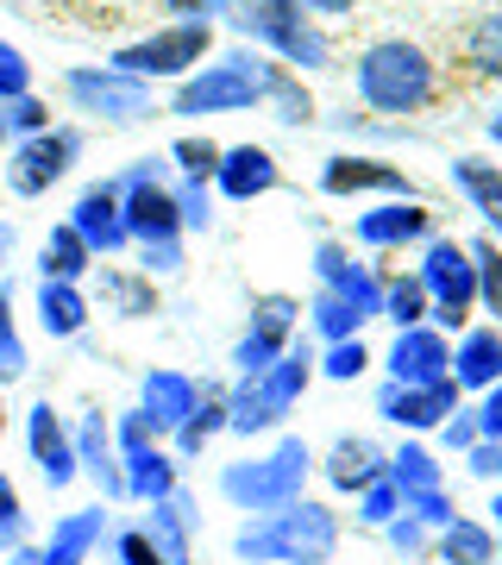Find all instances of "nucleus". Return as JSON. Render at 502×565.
<instances>
[{
	"instance_id": "obj_1",
	"label": "nucleus",
	"mask_w": 502,
	"mask_h": 565,
	"mask_svg": "<svg viewBox=\"0 0 502 565\" xmlns=\"http://www.w3.org/2000/svg\"><path fill=\"white\" fill-rule=\"evenodd\" d=\"M233 553L245 565H327L340 553V515L327 503L296 497V503L270 509L258 522H245L233 534Z\"/></svg>"
},
{
	"instance_id": "obj_2",
	"label": "nucleus",
	"mask_w": 502,
	"mask_h": 565,
	"mask_svg": "<svg viewBox=\"0 0 502 565\" xmlns=\"http://www.w3.org/2000/svg\"><path fill=\"white\" fill-rule=\"evenodd\" d=\"M352 82H359V102L371 107V114H421L427 102H434V88H440V70H434V57H427L415 39H377L359 51V70H352Z\"/></svg>"
},
{
	"instance_id": "obj_3",
	"label": "nucleus",
	"mask_w": 502,
	"mask_h": 565,
	"mask_svg": "<svg viewBox=\"0 0 502 565\" xmlns=\"http://www.w3.org/2000/svg\"><path fill=\"white\" fill-rule=\"evenodd\" d=\"M277 76L282 63H270L264 51H226V57L201 63L195 76H182L170 114H189V120H201V114H245V107L270 102Z\"/></svg>"
},
{
	"instance_id": "obj_4",
	"label": "nucleus",
	"mask_w": 502,
	"mask_h": 565,
	"mask_svg": "<svg viewBox=\"0 0 502 565\" xmlns=\"http://www.w3.org/2000/svg\"><path fill=\"white\" fill-rule=\"evenodd\" d=\"M226 20H233V32L252 44H264V51H277L282 70H327L333 63V44H327V32L314 25V13H301L296 0H233L226 7Z\"/></svg>"
},
{
	"instance_id": "obj_5",
	"label": "nucleus",
	"mask_w": 502,
	"mask_h": 565,
	"mask_svg": "<svg viewBox=\"0 0 502 565\" xmlns=\"http://www.w3.org/2000/svg\"><path fill=\"white\" fill-rule=\"evenodd\" d=\"M308 384H314V345H289L264 377H239L226 390V427L233 434H270L301 403Z\"/></svg>"
},
{
	"instance_id": "obj_6",
	"label": "nucleus",
	"mask_w": 502,
	"mask_h": 565,
	"mask_svg": "<svg viewBox=\"0 0 502 565\" xmlns=\"http://www.w3.org/2000/svg\"><path fill=\"white\" fill-rule=\"evenodd\" d=\"M308 471H314V452L308 440H277V452H264V459H239L221 471V497L245 515H270V509L296 503L301 484H308Z\"/></svg>"
},
{
	"instance_id": "obj_7",
	"label": "nucleus",
	"mask_w": 502,
	"mask_h": 565,
	"mask_svg": "<svg viewBox=\"0 0 502 565\" xmlns=\"http://www.w3.org/2000/svg\"><path fill=\"white\" fill-rule=\"evenodd\" d=\"M421 289H427V327H440V333H464L471 315H478V270H471V252L459 239H427L421 252Z\"/></svg>"
},
{
	"instance_id": "obj_8",
	"label": "nucleus",
	"mask_w": 502,
	"mask_h": 565,
	"mask_svg": "<svg viewBox=\"0 0 502 565\" xmlns=\"http://www.w3.org/2000/svg\"><path fill=\"white\" fill-rule=\"evenodd\" d=\"M120 189V214H126V239L139 252H163V245H182V214H177V195L163 182V163L158 158H139L126 177H114Z\"/></svg>"
},
{
	"instance_id": "obj_9",
	"label": "nucleus",
	"mask_w": 502,
	"mask_h": 565,
	"mask_svg": "<svg viewBox=\"0 0 502 565\" xmlns=\"http://www.w3.org/2000/svg\"><path fill=\"white\" fill-rule=\"evenodd\" d=\"M207 44H214V25L177 20V25H163V32H151V39L114 51L107 70H120V76H132V82H182V76H195L201 70Z\"/></svg>"
},
{
	"instance_id": "obj_10",
	"label": "nucleus",
	"mask_w": 502,
	"mask_h": 565,
	"mask_svg": "<svg viewBox=\"0 0 502 565\" xmlns=\"http://www.w3.org/2000/svg\"><path fill=\"white\" fill-rule=\"evenodd\" d=\"M76 158H82L76 126H44V132H32V139H20L7 151V189H13V195H44L51 182L70 177Z\"/></svg>"
},
{
	"instance_id": "obj_11",
	"label": "nucleus",
	"mask_w": 502,
	"mask_h": 565,
	"mask_svg": "<svg viewBox=\"0 0 502 565\" xmlns=\"http://www.w3.org/2000/svg\"><path fill=\"white\" fill-rule=\"evenodd\" d=\"M296 321H301L296 296H258V302H252L245 340L233 345V371H239V377H264V371L296 345Z\"/></svg>"
},
{
	"instance_id": "obj_12",
	"label": "nucleus",
	"mask_w": 502,
	"mask_h": 565,
	"mask_svg": "<svg viewBox=\"0 0 502 565\" xmlns=\"http://www.w3.org/2000/svg\"><path fill=\"white\" fill-rule=\"evenodd\" d=\"M63 95L82 107V114H107V120H151L158 114V102H151V88L132 76H120V70H70L63 76Z\"/></svg>"
},
{
	"instance_id": "obj_13",
	"label": "nucleus",
	"mask_w": 502,
	"mask_h": 565,
	"mask_svg": "<svg viewBox=\"0 0 502 565\" xmlns=\"http://www.w3.org/2000/svg\"><path fill=\"white\" fill-rule=\"evenodd\" d=\"M314 282H321L327 296H340V302L352 308L364 327L377 321L383 277H377L364 258H352V245H340V239H321V245H314Z\"/></svg>"
},
{
	"instance_id": "obj_14",
	"label": "nucleus",
	"mask_w": 502,
	"mask_h": 565,
	"mask_svg": "<svg viewBox=\"0 0 502 565\" xmlns=\"http://www.w3.org/2000/svg\"><path fill=\"white\" fill-rule=\"evenodd\" d=\"M464 390L452 384V377H440V384H383L377 390V415L389 427H402V434H434V427L459 408Z\"/></svg>"
},
{
	"instance_id": "obj_15",
	"label": "nucleus",
	"mask_w": 502,
	"mask_h": 565,
	"mask_svg": "<svg viewBox=\"0 0 502 565\" xmlns=\"http://www.w3.org/2000/svg\"><path fill=\"white\" fill-rule=\"evenodd\" d=\"M383 364H389V384H440V377H452V340L427 321L402 327Z\"/></svg>"
},
{
	"instance_id": "obj_16",
	"label": "nucleus",
	"mask_w": 502,
	"mask_h": 565,
	"mask_svg": "<svg viewBox=\"0 0 502 565\" xmlns=\"http://www.w3.org/2000/svg\"><path fill=\"white\" fill-rule=\"evenodd\" d=\"M70 226H76V239L95 252V258H114L126 239V214H120V189L114 182H88L76 195V207H70Z\"/></svg>"
},
{
	"instance_id": "obj_17",
	"label": "nucleus",
	"mask_w": 502,
	"mask_h": 565,
	"mask_svg": "<svg viewBox=\"0 0 502 565\" xmlns=\"http://www.w3.org/2000/svg\"><path fill=\"white\" fill-rule=\"evenodd\" d=\"M359 245L364 252H402V245H427L434 239V207L427 202H383L371 214H359Z\"/></svg>"
},
{
	"instance_id": "obj_18",
	"label": "nucleus",
	"mask_w": 502,
	"mask_h": 565,
	"mask_svg": "<svg viewBox=\"0 0 502 565\" xmlns=\"http://www.w3.org/2000/svg\"><path fill=\"white\" fill-rule=\"evenodd\" d=\"M321 189L327 195H396V202H415L408 170L402 163H383V158H327Z\"/></svg>"
},
{
	"instance_id": "obj_19",
	"label": "nucleus",
	"mask_w": 502,
	"mask_h": 565,
	"mask_svg": "<svg viewBox=\"0 0 502 565\" xmlns=\"http://www.w3.org/2000/svg\"><path fill=\"white\" fill-rule=\"evenodd\" d=\"M214 189H221L226 202H258V195L282 189V163L264 145H226L221 170H214Z\"/></svg>"
},
{
	"instance_id": "obj_20",
	"label": "nucleus",
	"mask_w": 502,
	"mask_h": 565,
	"mask_svg": "<svg viewBox=\"0 0 502 565\" xmlns=\"http://www.w3.org/2000/svg\"><path fill=\"white\" fill-rule=\"evenodd\" d=\"M389 471V452H383L377 440H364V434H345V440L327 446V459H321V478L340 497H359V490H371Z\"/></svg>"
},
{
	"instance_id": "obj_21",
	"label": "nucleus",
	"mask_w": 502,
	"mask_h": 565,
	"mask_svg": "<svg viewBox=\"0 0 502 565\" xmlns=\"http://www.w3.org/2000/svg\"><path fill=\"white\" fill-rule=\"evenodd\" d=\"M25 440H32V459H39V471H44V484H51V490H63V484L82 471V465H76V434L63 427V415H57L51 403L32 408Z\"/></svg>"
},
{
	"instance_id": "obj_22",
	"label": "nucleus",
	"mask_w": 502,
	"mask_h": 565,
	"mask_svg": "<svg viewBox=\"0 0 502 565\" xmlns=\"http://www.w3.org/2000/svg\"><path fill=\"white\" fill-rule=\"evenodd\" d=\"M195 497H189V490H170V497H158V503H151V522H145V534H151V541H158V553H163V565H189L195 559V546H189V534H195Z\"/></svg>"
},
{
	"instance_id": "obj_23",
	"label": "nucleus",
	"mask_w": 502,
	"mask_h": 565,
	"mask_svg": "<svg viewBox=\"0 0 502 565\" xmlns=\"http://www.w3.org/2000/svg\"><path fill=\"white\" fill-rule=\"evenodd\" d=\"M452 384L459 390H490L502 384V327H464L452 345Z\"/></svg>"
},
{
	"instance_id": "obj_24",
	"label": "nucleus",
	"mask_w": 502,
	"mask_h": 565,
	"mask_svg": "<svg viewBox=\"0 0 502 565\" xmlns=\"http://www.w3.org/2000/svg\"><path fill=\"white\" fill-rule=\"evenodd\" d=\"M195 403H201V390H195V377H182V371H151L145 377V422L158 427V434H177L189 415H195Z\"/></svg>"
},
{
	"instance_id": "obj_25",
	"label": "nucleus",
	"mask_w": 502,
	"mask_h": 565,
	"mask_svg": "<svg viewBox=\"0 0 502 565\" xmlns=\"http://www.w3.org/2000/svg\"><path fill=\"white\" fill-rule=\"evenodd\" d=\"M452 182L464 189V202L478 207L490 221V239L502 245V163H483V158H452Z\"/></svg>"
},
{
	"instance_id": "obj_26",
	"label": "nucleus",
	"mask_w": 502,
	"mask_h": 565,
	"mask_svg": "<svg viewBox=\"0 0 502 565\" xmlns=\"http://www.w3.org/2000/svg\"><path fill=\"white\" fill-rule=\"evenodd\" d=\"M496 534H490V522H471V515H452V522L440 527V541H434V559L440 565H496Z\"/></svg>"
},
{
	"instance_id": "obj_27",
	"label": "nucleus",
	"mask_w": 502,
	"mask_h": 565,
	"mask_svg": "<svg viewBox=\"0 0 502 565\" xmlns=\"http://www.w3.org/2000/svg\"><path fill=\"white\" fill-rule=\"evenodd\" d=\"M39 327L51 340H76L88 327V296L76 282H39Z\"/></svg>"
},
{
	"instance_id": "obj_28",
	"label": "nucleus",
	"mask_w": 502,
	"mask_h": 565,
	"mask_svg": "<svg viewBox=\"0 0 502 565\" xmlns=\"http://www.w3.org/2000/svg\"><path fill=\"white\" fill-rule=\"evenodd\" d=\"M389 484H396V497H421V490H446V471L440 459L427 452L421 440H402L396 452H389V471H383Z\"/></svg>"
},
{
	"instance_id": "obj_29",
	"label": "nucleus",
	"mask_w": 502,
	"mask_h": 565,
	"mask_svg": "<svg viewBox=\"0 0 502 565\" xmlns=\"http://www.w3.org/2000/svg\"><path fill=\"white\" fill-rule=\"evenodd\" d=\"M126 497H145V503H158L177 490V459L163 452V446H139V452H126Z\"/></svg>"
},
{
	"instance_id": "obj_30",
	"label": "nucleus",
	"mask_w": 502,
	"mask_h": 565,
	"mask_svg": "<svg viewBox=\"0 0 502 565\" xmlns=\"http://www.w3.org/2000/svg\"><path fill=\"white\" fill-rule=\"evenodd\" d=\"M39 270H44V282H82L88 270H95V252L76 239V226L63 221V226H51V239H44Z\"/></svg>"
},
{
	"instance_id": "obj_31",
	"label": "nucleus",
	"mask_w": 502,
	"mask_h": 565,
	"mask_svg": "<svg viewBox=\"0 0 502 565\" xmlns=\"http://www.w3.org/2000/svg\"><path fill=\"white\" fill-rule=\"evenodd\" d=\"M100 302L126 321H145V315H158V282L145 270H100Z\"/></svg>"
},
{
	"instance_id": "obj_32",
	"label": "nucleus",
	"mask_w": 502,
	"mask_h": 565,
	"mask_svg": "<svg viewBox=\"0 0 502 565\" xmlns=\"http://www.w3.org/2000/svg\"><path fill=\"white\" fill-rule=\"evenodd\" d=\"M100 527H107V515H100V509H82V515L57 522V534H51V546H44L39 559L44 565H82L88 559V546L100 541Z\"/></svg>"
},
{
	"instance_id": "obj_33",
	"label": "nucleus",
	"mask_w": 502,
	"mask_h": 565,
	"mask_svg": "<svg viewBox=\"0 0 502 565\" xmlns=\"http://www.w3.org/2000/svg\"><path fill=\"white\" fill-rule=\"evenodd\" d=\"M377 321H396L402 327H421L427 321V289L415 270H402V277H383V308H377Z\"/></svg>"
},
{
	"instance_id": "obj_34",
	"label": "nucleus",
	"mask_w": 502,
	"mask_h": 565,
	"mask_svg": "<svg viewBox=\"0 0 502 565\" xmlns=\"http://www.w3.org/2000/svg\"><path fill=\"white\" fill-rule=\"evenodd\" d=\"M221 427H226V390H201L195 415H189V422L177 427V452H182V459H195L201 446L221 434Z\"/></svg>"
},
{
	"instance_id": "obj_35",
	"label": "nucleus",
	"mask_w": 502,
	"mask_h": 565,
	"mask_svg": "<svg viewBox=\"0 0 502 565\" xmlns=\"http://www.w3.org/2000/svg\"><path fill=\"white\" fill-rule=\"evenodd\" d=\"M471 270H478V308L502 327V245L496 239H471Z\"/></svg>"
},
{
	"instance_id": "obj_36",
	"label": "nucleus",
	"mask_w": 502,
	"mask_h": 565,
	"mask_svg": "<svg viewBox=\"0 0 502 565\" xmlns=\"http://www.w3.org/2000/svg\"><path fill=\"white\" fill-rule=\"evenodd\" d=\"M308 321H314V333H321L327 345H333V340H359V333H364L359 315H352L340 296H327V289H314V302H308Z\"/></svg>"
},
{
	"instance_id": "obj_37",
	"label": "nucleus",
	"mask_w": 502,
	"mask_h": 565,
	"mask_svg": "<svg viewBox=\"0 0 502 565\" xmlns=\"http://www.w3.org/2000/svg\"><path fill=\"white\" fill-rule=\"evenodd\" d=\"M464 57H471V70H478V76H502V7H496V13H483V20L471 25Z\"/></svg>"
},
{
	"instance_id": "obj_38",
	"label": "nucleus",
	"mask_w": 502,
	"mask_h": 565,
	"mask_svg": "<svg viewBox=\"0 0 502 565\" xmlns=\"http://www.w3.org/2000/svg\"><path fill=\"white\" fill-rule=\"evenodd\" d=\"M364 364H371V352H364V340H333L314 359V377H333V384H352V377H364Z\"/></svg>"
},
{
	"instance_id": "obj_39",
	"label": "nucleus",
	"mask_w": 502,
	"mask_h": 565,
	"mask_svg": "<svg viewBox=\"0 0 502 565\" xmlns=\"http://www.w3.org/2000/svg\"><path fill=\"white\" fill-rule=\"evenodd\" d=\"M170 195H177V214H182V233H207L214 226V195H207V182H170Z\"/></svg>"
},
{
	"instance_id": "obj_40",
	"label": "nucleus",
	"mask_w": 502,
	"mask_h": 565,
	"mask_svg": "<svg viewBox=\"0 0 502 565\" xmlns=\"http://www.w3.org/2000/svg\"><path fill=\"white\" fill-rule=\"evenodd\" d=\"M270 102H277V120L282 126H308V120H314V102H308V88H301L296 70H282V76L270 82Z\"/></svg>"
},
{
	"instance_id": "obj_41",
	"label": "nucleus",
	"mask_w": 502,
	"mask_h": 565,
	"mask_svg": "<svg viewBox=\"0 0 502 565\" xmlns=\"http://www.w3.org/2000/svg\"><path fill=\"white\" fill-rule=\"evenodd\" d=\"M170 158H177V170L189 182H214V170H221V145L214 139H177L170 145Z\"/></svg>"
},
{
	"instance_id": "obj_42",
	"label": "nucleus",
	"mask_w": 502,
	"mask_h": 565,
	"mask_svg": "<svg viewBox=\"0 0 502 565\" xmlns=\"http://www.w3.org/2000/svg\"><path fill=\"white\" fill-rule=\"evenodd\" d=\"M7 308H13V289L0 282V384H13L25 371V345H20V333H13V315H7Z\"/></svg>"
},
{
	"instance_id": "obj_43",
	"label": "nucleus",
	"mask_w": 502,
	"mask_h": 565,
	"mask_svg": "<svg viewBox=\"0 0 502 565\" xmlns=\"http://www.w3.org/2000/svg\"><path fill=\"white\" fill-rule=\"evenodd\" d=\"M402 515V497H396V484L389 478H377L371 490H359V522L364 527H389Z\"/></svg>"
},
{
	"instance_id": "obj_44",
	"label": "nucleus",
	"mask_w": 502,
	"mask_h": 565,
	"mask_svg": "<svg viewBox=\"0 0 502 565\" xmlns=\"http://www.w3.org/2000/svg\"><path fill=\"white\" fill-rule=\"evenodd\" d=\"M0 126H7V132H20V139H32V132H44V126H51V107H44L39 95H20V102L0 107Z\"/></svg>"
},
{
	"instance_id": "obj_45",
	"label": "nucleus",
	"mask_w": 502,
	"mask_h": 565,
	"mask_svg": "<svg viewBox=\"0 0 502 565\" xmlns=\"http://www.w3.org/2000/svg\"><path fill=\"white\" fill-rule=\"evenodd\" d=\"M20 95H32V63H25L13 44L0 39V107L20 102Z\"/></svg>"
},
{
	"instance_id": "obj_46",
	"label": "nucleus",
	"mask_w": 502,
	"mask_h": 565,
	"mask_svg": "<svg viewBox=\"0 0 502 565\" xmlns=\"http://www.w3.org/2000/svg\"><path fill=\"white\" fill-rule=\"evenodd\" d=\"M114 565H163V553L145 527H120L114 534Z\"/></svg>"
},
{
	"instance_id": "obj_47",
	"label": "nucleus",
	"mask_w": 502,
	"mask_h": 565,
	"mask_svg": "<svg viewBox=\"0 0 502 565\" xmlns=\"http://www.w3.org/2000/svg\"><path fill=\"white\" fill-rule=\"evenodd\" d=\"M383 534H389V546H396L402 559H427V553H434V541H427L434 527H421L415 515H396V522L383 527Z\"/></svg>"
},
{
	"instance_id": "obj_48",
	"label": "nucleus",
	"mask_w": 502,
	"mask_h": 565,
	"mask_svg": "<svg viewBox=\"0 0 502 565\" xmlns=\"http://www.w3.org/2000/svg\"><path fill=\"white\" fill-rule=\"evenodd\" d=\"M434 434H440V446L446 452H471V446H478V415H471V408H452V415H446L440 427H434Z\"/></svg>"
},
{
	"instance_id": "obj_49",
	"label": "nucleus",
	"mask_w": 502,
	"mask_h": 565,
	"mask_svg": "<svg viewBox=\"0 0 502 565\" xmlns=\"http://www.w3.org/2000/svg\"><path fill=\"white\" fill-rule=\"evenodd\" d=\"M25 534V509H20V490H13V478L0 471V541L7 546H20Z\"/></svg>"
},
{
	"instance_id": "obj_50",
	"label": "nucleus",
	"mask_w": 502,
	"mask_h": 565,
	"mask_svg": "<svg viewBox=\"0 0 502 565\" xmlns=\"http://www.w3.org/2000/svg\"><path fill=\"white\" fill-rule=\"evenodd\" d=\"M471 415H478V440H502V384L483 390Z\"/></svg>"
},
{
	"instance_id": "obj_51",
	"label": "nucleus",
	"mask_w": 502,
	"mask_h": 565,
	"mask_svg": "<svg viewBox=\"0 0 502 565\" xmlns=\"http://www.w3.org/2000/svg\"><path fill=\"white\" fill-rule=\"evenodd\" d=\"M139 446H158V427L145 422V415H126L120 422V459L126 452H139Z\"/></svg>"
},
{
	"instance_id": "obj_52",
	"label": "nucleus",
	"mask_w": 502,
	"mask_h": 565,
	"mask_svg": "<svg viewBox=\"0 0 502 565\" xmlns=\"http://www.w3.org/2000/svg\"><path fill=\"white\" fill-rule=\"evenodd\" d=\"M170 13H182V20H195V25H214V13H226L233 0H163Z\"/></svg>"
},
{
	"instance_id": "obj_53",
	"label": "nucleus",
	"mask_w": 502,
	"mask_h": 565,
	"mask_svg": "<svg viewBox=\"0 0 502 565\" xmlns=\"http://www.w3.org/2000/svg\"><path fill=\"white\" fill-rule=\"evenodd\" d=\"M301 13H352V7H359V0H296Z\"/></svg>"
},
{
	"instance_id": "obj_54",
	"label": "nucleus",
	"mask_w": 502,
	"mask_h": 565,
	"mask_svg": "<svg viewBox=\"0 0 502 565\" xmlns=\"http://www.w3.org/2000/svg\"><path fill=\"white\" fill-rule=\"evenodd\" d=\"M490 534H496V546H502V490H496V503H490Z\"/></svg>"
},
{
	"instance_id": "obj_55",
	"label": "nucleus",
	"mask_w": 502,
	"mask_h": 565,
	"mask_svg": "<svg viewBox=\"0 0 502 565\" xmlns=\"http://www.w3.org/2000/svg\"><path fill=\"white\" fill-rule=\"evenodd\" d=\"M490 478H502V440H490Z\"/></svg>"
},
{
	"instance_id": "obj_56",
	"label": "nucleus",
	"mask_w": 502,
	"mask_h": 565,
	"mask_svg": "<svg viewBox=\"0 0 502 565\" xmlns=\"http://www.w3.org/2000/svg\"><path fill=\"white\" fill-rule=\"evenodd\" d=\"M7 252H13V226H0V264H7Z\"/></svg>"
},
{
	"instance_id": "obj_57",
	"label": "nucleus",
	"mask_w": 502,
	"mask_h": 565,
	"mask_svg": "<svg viewBox=\"0 0 502 565\" xmlns=\"http://www.w3.org/2000/svg\"><path fill=\"white\" fill-rule=\"evenodd\" d=\"M490 139L502 145V107H496V114H490Z\"/></svg>"
},
{
	"instance_id": "obj_58",
	"label": "nucleus",
	"mask_w": 502,
	"mask_h": 565,
	"mask_svg": "<svg viewBox=\"0 0 502 565\" xmlns=\"http://www.w3.org/2000/svg\"><path fill=\"white\" fill-rule=\"evenodd\" d=\"M0 434H7V403H0Z\"/></svg>"
},
{
	"instance_id": "obj_59",
	"label": "nucleus",
	"mask_w": 502,
	"mask_h": 565,
	"mask_svg": "<svg viewBox=\"0 0 502 565\" xmlns=\"http://www.w3.org/2000/svg\"><path fill=\"white\" fill-rule=\"evenodd\" d=\"M0 151H7V126H0Z\"/></svg>"
}]
</instances>
